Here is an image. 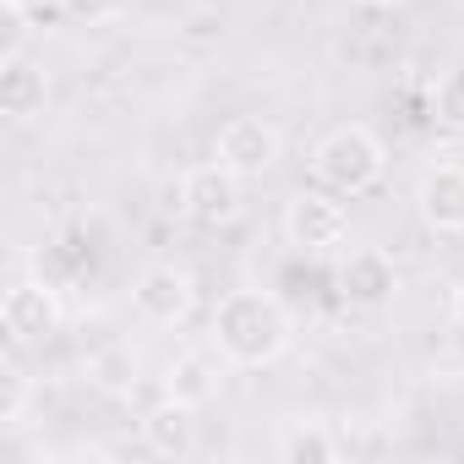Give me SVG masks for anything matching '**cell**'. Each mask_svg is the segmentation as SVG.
I'll return each mask as SVG.
<instances>
[{
  "label": "cell",
  "instance_id": "1",
  "mask_svg": "<svg viewBox=\"0 0 464 464\" xmlns=\"http://www.w3.org/2000/svg\"><path fill=\"white\" fill-rule=\"evenodd\" d=\"M295 339V317L285 312L279 295L268 290H229L213 312V350L229 361V366H274Z\"/></svg>",
  "mask_w": 464,
  "mask_h": 464
},
{
  "label": "cell",
  "instance_id": "2",
  "mask_svg": "<svg viewBox=\"0 0 464 464\" xmlns=\"http://www.w3.org/2000/svg\"><path fill=\"white\" fill-rule=\"evenodd\" d=\"M312 175L339 197H366L388 175V148L372 126H334L312 153Z\"/></svg>",
  "mask_w": 464,
  "mask_h": 464
},
{
  "label": "cell",
  "instance_id": "3",
  "mask_svg": "<svg viewBox=\"0 0 464 464\" xmlns=\"http://www.w3.org/2000/svg\"><path fill=\"white\" fill-rule=\"evenodd\" d=\"M344 236H350V213H344L339 191H295L285 202V241L295 252L317 257V252L344 246Z\"/></svg>",
  "mask_w": 464,
  "mask_h": 464
},
{
  "label": "cell",
  "instance_id": "4",
  "mask_svg": "<svg viewBox=\"0 0 464 464\" xmlns=\"http://www.w3.org/2000/svg\"><path fill=\"white\" fill-rule=\"evenodd\" d=\"M61 285H50L44 274L39 279H17L0 295V328H6L12 344H39L61 328Z\"/></svg>",
  "mask_w": 464,
  "mask_h": 464
},
{
  "label": "cell",
  "instance_id": "5",
  "mask_svg": "<svg viewBox=\"0 0 464 464\" xmlns=\"http://www.w3.org/2000/svg\"><path fill=\"white\" fill-rule=\"evenodd\" d=\"M241 180L246 175H236L229 164H197V169H186L180 175V213L191 218V224H208V229H218V224H229L241 213V202H246V191H241Z\"/></svg>",
  "mask_w": 464,
  "mask_h": 464
},
{
  "label": "cell",
  "instance_id": "6",
  "mask_svg": "<svg viewBox=\"0 0 464 464\" xmlns=\"http://www.w3.org/2000/svg\"><path fill=\"white\" fill-rule=\"evenodd\" d=\"M131 306L153 328H180L191 317V306H197V279L186 268H175V263H159L131 285Z\"/></svg>",
  "mask_w": 464,
  "mask_h": 464
},
{
  "label": "cell",
  "instance_id": "7",
  "mask_svg": "<svg viewBox=\"0 0 464 464\" xmlns=\"http://www.w3.org/2000/svg\"><path fill=\"white\" fill-rule=\"evenodd\" d=\"M218 164H229L236 175H268L274 164H279V153H285V137H279V126L274 121H263V115H236L224 131H218Z\"/></svg>",
  "mask_w": 464,
  "mask_h": 464
},
{
  "label": "cell",
  "instance_id": "8",
  "mask_svg": "<svg viewBox=\"0 0 464 464\" xmlns=\"http://www.w3.org/2000/svg\"><path fill=\"white\" fill-rule=\"evenodd\" d=\"M415 213L431 236H464V164H431L415 186Z\"/></svg>",
  "mask_w": 464,
  "mask_h": 464
},
{
  "label": "cell",
  "instance_id": "9",
  "mask_svg": "<svg viewBox=\"0 0 464 464\" xmlns=\"http://www.w3.org/2000/svg\"><path fill=\"white\" fill-rule=\"evenodd\" d=\"M339 295H344L350 306H366V312L388 306V301L399 295V268H393V257L377 252V246L350 252V257L339 263Z\"/></svg>",
  "mask_w": 464,
  "mask_h": 464
},
{
  "label": "cell",
  "instance_id": "10",
  "mask_svg": "<svg viewBox=\"0 0 464 464\" xmlns=\"http://www.w3.org/2000/svg\"><path fill=\"white\" fill-rule=\"evenodd\" d=\"M44 104H50V77L34 55L0 61V110L12 121H34V115H44Z\"/></svg>",
  "mask_w": 464,
  "mask_h": 464
},
{
  "label": "cell",
  "instance_id": "11",
  "mask_svg": "<svg viewBox=\"0 0 464 464\" xmlns=\"http://www.w3.org/2000/svg\"><path fill=\"white\" fill-rule=\"evenodd\" d=\"M218 361L213 355H202V350H186V355H175L169 361V372H164V393L175 399V404H186V410H202V404H213L218 399Z\"/></svg>",
  "mask_w": 464,
  "mask_h": 464
},
{
  "label": "cell",
  "instance_id": "12",
  "mask_svg": "<svg viewBox=\"0 0 464 464\" xmlns=\"http://www.w3.org/2000/svg\"><path fill=\"white\" fill-rule=\"evenodd\" d=\"M142 442H148L159 459H180V453H191V442H197V420H191V410L175 404V399H159V404L142 415Z\"/></svg>",
  "mask_w": 464,
  "mask_h": 464
},
{
  "label": "cell",
  "instance_id": "13",
  "mask_svg": "<svg viewBox=\"0 0 464 464\" xmlns=\"http://www.w3.org/2000/svg\"><path fill=\"white\" fill-rule=\"evenodd\" d=\"M339 453H344V442L323 420H290L279 431V459L285 464H334Z\"/></svg>",
  "mask_w": 464,
  "mask_h": 464
},
{
  "label": "cell",
  "instance_id": "14",
  "mask_svg": "<svg viewBox=\"0 0 464 464\" xmlns=\"http://www.w3.org/2000/svg\"><path fill=\"white\" fill-rule=\"evenodd\" d=\"M88 382H93L99 393H121V399H131V388H137V355H131L126 344H110V350L88 355Z\"/></svg>",
  "mask_w": 464,
  "mask_h": 464
},
{
  "label": "cell",
  "instance_id": "15",
  "mask_svg": "<svg viewBox=\"0 0 464 464\" xmlns=\"http://www.w3.org/2000/svg\"><path fill=\"white\" fill-rule=\"evenodd\" d=\"M28 399H34V388L23 377V366L6 361L0 366V426H23L28 420Z\"/></svg>",
  "mask_w": 464,
  "mask_h": 464
},
{
  "label": "cell",
  "instance_id": "16",
  "mask_svg": "<svg viewBox=\"0 0 464 464\" xmlns=\"http://www.w3.org/2000/svg\"><path fill=\"white\" fill-rule=\"evenodd\" d=\"M28 55V6L23 0H0V61Z\"/></svg>",
  "mask_w": 464,
  "mask_h": 464
},
{
  "label": "cell",
  "instance_id": "17",
  "mask_svg": "<svg viewBox=\"0 0 464 464\" xmlns=\"http://www.w3.org/2000/svg\"><path fill=\"white\" fill-rule=\"evenodd\" d=\"M61 12L72 23H82V28H104V23H115L126 12V0H61Z\"/></svg>",
  "mask_w": 464,
  "mask_h": 464
},
{
  "label": "cell",
  "instance_id": "18",
  "mask_svg": "<svg viewBox=\"0 0 464 464\" xmlns=\"http://www.w3.org/2000/svg\"><path fill=\"white\" fill-rule=\"evenodd\" d=\"M437 115H442L448 126H464V72H448V77L437 82Z\"/></svg>",
  "mask_w": 464,
  "mask_h": 464
},
{
  "label": "cell",
  "instance_id": "19",
  "mask_svg": "<svg viewBox=\"0 0 464 464\" xmlns=\"http://www.w3.org/2000/svg\"><path fill=\"white\" fill-rule=\"evenodd\" d=\"M453 317H459V323H464V285H459V290H453Z\"/></svg>",
  "mask_w": 464,
  "mask_h": 464
},
{
  "label": "cell",
  "instance_id": "20",
  "mask_svg": "<svg viewBox=\"0 0 464 464\" xmlns=\"http://www.w3.org/2000/svg\"><path fill=\"white\" fill-rule=\"evenodd\" d=\"M366 6H393V0H366Z\"/></svg>",
  "mask_w": 464,
  "mask_h": 464
}]
</instances>
